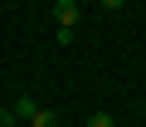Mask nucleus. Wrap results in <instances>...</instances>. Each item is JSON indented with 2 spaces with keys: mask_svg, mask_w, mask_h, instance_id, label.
Masks as SVG:
<instances>
[{
  "mask_svg": "<svg viewBox=\"0 0 146 127\" xmlns=\"http://www.w3.org/2000/svg\"><path fill=\"white\" fill-rule=\"evenodd\" d=\"M78 10H83V5H78V0H58V5H54V20L73 29V25H78Z\"/></svg>",
  "mask_w": 146,
  "mask_h": 127,
  "instance_id": "1",
  "label": "nucleus"
},
{
  "mask_svg": "<svg viewBox=\"0 0 146 127\" xmlns=\"http://www.w3.org/2000/svg\"><path fill=\"white\" fill-rule=\"evenodd\" d=\"M34 108H39L34 98H15V108H10V117H25V122H29V117H34Z\"/></svg>",
  "mask_w": 146,
  "mask_h": 127,
  "instance_id": "2",
  "label": "nucleus"
},
{
  "mask_svg": "<svg viewBox=\"0 0 146 127\" xmlns=\"http://www.w3.org/2000/svg\"><path fill=\"white\" fill-rule=\"evenodd\" d=\"M54 122H58V117H54L49 108H34V117H29V127H54Z\"/></svg>",
  "mask_w": 146,
  "mask_h": 127,
  "instance_id": "3",
  "label": "nucleus"
},
{
  "mask_svg": "<svg viewBox=\"0 0 146 127\" xmlns=\"http://www.w3.org/2000/svg\"><path fill=\"white\" fill-rule=\"evenodd\" d=\"M88 127H117V117H112V112H93V117H88Z\"/></svg>",
  "mask_w": 146,
  "mask_h": 127,
  "instance_id": "4",
  "label": "nucleus"
},
{
  "mask_svg": "<svg viewBox=\"0 0 146 127\" xmlns=\"http://www.w3.org/2000/svg\"><path fill=\"white\" fill-rule=\"evenodd\" d=\"M0 127H10V108L5 103H0Z\"/></svg>",
  "mask_w": 146,
  "mask_h": 127,
  "instance_id": "5",
  "label": "nucleus"
},
{
  "mask_svg": "<svg viewBox=\"0 0 146 127\" xmlns=\"http://www.w3.org/2000/svg\"><path fill=\"white\" fill-rule=\"evenodd\" d=\"M102 5H107V10H122V5H127V0H102Z\"/></svg>",
  "mask_w": 146,
  "mask_h": 127,
  "instance_id": "6",
  "label": "nucleus"
},
{
  "mask_svg": "<svg viewBox=\"0 0 146 127\" xmlns=\"http://www.w3.org/2000/svg\"><path fill=\"white\" fill-rule=\"evenodd\" d=\"M78 5H88V0H78Z\"/></svg>",
  "mask_w": 146,
  "mask_h": 127,
  "instance_id": "7",
  "label": "nucleus"
}]
</instances>
